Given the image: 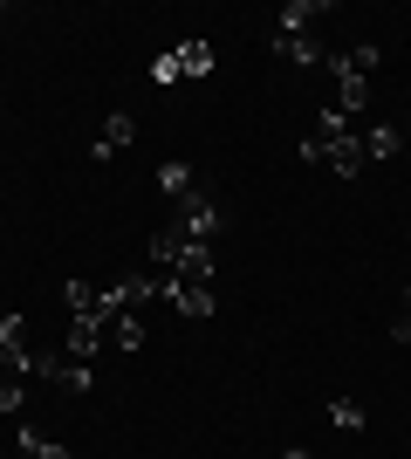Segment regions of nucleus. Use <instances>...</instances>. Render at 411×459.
<instances>
[{"mask_svg": "<svg viewBox=\"0 0 411 459\" xmlns=\"http://www.w3.org/2000/svg\"><path fill=\"white\" fill-rule=\"evenodd\" d=\"M28 377L41 384H62V391H97V364H76V357H28Z\"/></svg>", "mask_w": 411, "mask_h": 459, "instance_id": "obj_1", "label": "nucleus"}, {"mask_svg": "<svg viewBox=\"0 0 411 459\" xmlns=\"http://www.w3.org/2000/svg\"><path fill=\"white\" fill-rule=\"evenodd\" d=\"M219 220H227V212H219L213 199H206V192H185V199H178V220H172V227L185 233V240H213V233H219Z\"/></svg>", "mask_w": 411, "mask_h": 459, "instance_id": "obj_2", "label": "nucleus"}, {"mask_svg": "<svg viewBox=\"0 0 411 459\" xmlns=\"http://www.w3.org/2000/svg\"><path fill=\"white\" fill-rule=\"evenodd\" d=\"M309 144H315V137H309ZM315 152H322V165H330L336 178H356V172H364V137H356V131H343V137H322Z\"/></svg>", "mask_w": 411, "mask_h": 459, "instance_id": "obj_3", "label": "nucleus"}, {"mask_svg": "<svg viewBox=\"0 0 411 459\" xmlns=\"http://www.w3.org/2000/svg\"><path fill=\"white\" fill-rule=\"evenodd\" d=\"M172 281L178 288H213V247H206V240H185L178 261H172Z\"/></svg>", "mask_w": 411, "mask_h": 459, "instance_id": "obj_4", "label": "nucleus"}, {"mask_svg": "<svg viewBox=\"0 0 411 459\" xmlns=\"http://www.w3.org/2000/svg\"><path fill=\"white\" fill-rule=\"evenodd\" d=\"M97 350H103V323L97 316H69V357H76V364H97Z\"/></svg>", "mask_w": 411, "mask_h": 459, "instance_id": "obj_5", "label": "nucleus"}, {"mask_svg": "<svg viewBox=\"0 0 411 459\" xmlns=\"http://www.w3.org/2000/svg\"><path fill=\"white\" fill-rule=\"evenodd\" d=\"M131 137H137V124H131V117H103V137H97V165H110V158H124V152H131Z\"/></svg>", "mask_w": 411, "mask_h": 459, "instance_id": "obj_6", "label": "nucleus"}, {"mask_svg": "<svg viewBox=\"0 0 411 459\" xmlns=\"http://www.w3.org/2000/svg\"><path fill=\"white\" fill-rule=\"evenodd\" d=\"M172 308L185 316V323H213L219 295H213V288H178V281H172Z\"/></svg>", "mask_w": 411, "mask_h": 459, "instance_id": "obj_7", "label": "nucleus"}, {"mask_svg": "<svg viewBox=\"0 0 411 459\" xmlns=\"http://www.w3.org/2000/svg\"><path fill=\"white\" fill-rule=\"evenodd\" d=\"M315 21H322V7H315V0H288V7H281V21H274V35H309Z\"/></svg>", "mask_w": 411, "mask_h": 459, "instance_id": "obj_8", "label": "nucleus"}, {"mask_svg": "<svg viewBox=\"0 0 411 459\" xmlns=\"http://www.w3.org/2000/svg\"><path fill=\"white\" fill-rule=\"evenodd\" d=\"M158 192H165V199L199 192V186H193V165H185V158H165V165H158Z\"/></svg>", "mask_w": 411, "mask_h": 459, "instance_id": "obj_9", "label": "nucleus"}, {"mask_svg": "<svg viewBox=\"0 0 411 459\" xmlns=\"http://www.w3.org/2000/svg\"><path fill=\"white\" fill-rule=\"evenodd\" d=\"M274 56H281V62H302V69H315V62H322V41H309V35H274Z\"/></svg>", "mask_w": 411, "mask_h": 459, "instance_id": "obj_10", "label": "nucleus"}, {"mask_svg": "<svg viewBox=\"0 0 411 459\" xmlns=\"http://www.w3.org/2000/svg\"><path fill=\"white\" fill-rule=\"evenodd\" d=\"M110 336H117V350H144V316H137V308H117V316H110Z\"/></svg>", "mask_w": 411, "mask_h": 459, "instance_id": "obj_11", "label": "nucleus"}, {"mask_svg": "<svg viewBox=\"0 0 411 459\" xmlns=\"http://www.w3.org/2000/svg\"><path fill=\"white\" fill-rule=\"evenodd\" d=\"M398 144H405V131H391V124H377L371 137H364V158H377V165H391Z\"/></svg>", "mask_w": 411, "mask_h": 459, "instance_id": "obj_12", "label": "nucleus"}, {"mask_svg": "<svg viewBox=\"0 0 411 459\" xmlns=\"http://www.w3.org/2000/svg\"><path fill=\"white\" fill-rule=\"evenodd\" d=\"M172 56H178V69H185V76H213V48H206V41H178Z\"/></svg>", "mask_w": 411, "mask_h": 459, "instance_id": "obj_13", "label": "nucleus"}, {"mask_svg": "<svg viewBox=\"0 0 411 459\" xmlns=\"http://www.w3.org/2000/svg\"><path fill=\"white\" fill-rule=\"evenodd\" d=\"M364 103H371V82L364 76H336V110L350 117V110H364Z\"/></svg>", "mask_w": 411, "mask_h": 459, "instance_id": "obj_14", "label": "nucleus"}, {"mask_svg": "<svg viewBox=\"0 0 411 459\" xmlns=\"http://www.w3.org/2000/svg\"><path fill=\"white\" fill-rule=\"evenodd\" d=\"M330 419H336V432H364V404L336 398V404H330Z\"/></svg>", "mask_w": 411, "mask_h": 459, "instance_id": "obj_15", "label": "nucleus"}, {"mask_svg": "<svg viewBox=\"0 0 411 459\" xmlns=\"http://www.w3.org/2000/svg\"><path fill=\"white\" fill-rule=\"evenodd\" d=\"M21 446H28V459H69L56 439H41V432H21Z\"/></svg>", "mask_w": 411, "mask_h": 459, "instance_id": "obj_16", "label": "nucleus"}, {"mask_svg": "<svg viewBox=\"0 0 411 459\" xmlns=\"http://www.w3.org/2000/svg\"><path fill=\"white\" fill-rule=\"evenodd\" d=\"M28 357H35V350H14V343H0V377H7V370H14V377H28Z\"/></svg>", "mask_w": 411, "mask_h": 459, "instance_id": "obj_17", "label": "nucleus"}, {"mask_svg": "<svg viewBox=\"0 0 411 459\" xmlns=\"http://www.w3.org/2000/svg\"><path fill=\"white\" fill-rule=\"evenodd\" d=\"M151 82H165V90H172V82H185V69H178V56H158V62H151Z\"/></svg>", "mask_w": 411, "mask_h": 459, "instance_id": "obj_18", "label": "nucleus"}, {"mask_svg": "<svg viewBox=\"0 0 411 459\" xmlns=\"http://www.w3.org/2000/svg\"><path fill=\"white\" fill-rule=\"evenodd\" d=\"M0 343H28V316H0Z\"/></svg>", "mask_w": 411, "mask_h": 459, "instance_id": "obj_19", "label": "nucleus"}, {"mask_svg": "<svg viewBox=\"0 0 411 459\" xmlns=\"http://www.w3.org/2000/svg\"><path fill=\"white\" fill-rule=\"evenodd\" d=\"M322 137H343V110H322V117H315V144H322Z\"/></svg>", "mask_w": 411, "mask_h": 459, "instance_id": "obj_20", "label": "nucleus"}, {"mask_svg": "<svg viewBox=\"0 0 411 459\" xmlns=\"http://www.w3.org/2000/svg\"><path fill=\"white\" fill-rule=\"evenodd\" d=\"M14 404H21V377L7 370V377H0V411H14Z\"/></svg>", "mask_w": 411, "mask_h": 459, "instance_id": "obj_21", "label": "nucleus"}, {"mask_svg": "<svg viewBox=\"0 0 411 459\" xmlns=\"http://www.w3.org/2000/svg\"><path fill=\"white\" fill-rule=\"evenodd\" d=\"M391 336H398V343H411V316H391Z\"/></svg>", "mask_w": 411, "mask_h": 459, "instance_id": "obj_22", "label": "nucleus"}, {"mask_svg": "<svg viewBox=\"0 0 411 459\" xmlns=\"http://www.w3.org/2000/svg\"><path fill=\"white\" fill-rule=\"evenodd\" d=\"M281 459H309V453H302V446H295V453H281Z\"/></svg>", "mask_w": 411, "mask_h": 459, "instance_id": "obj_23", "label": "nucleus"}, {"mask_svg": "<svg viewBox=\"0 0 411 459\" xmlns=\"http://www.w3.org/2000/svg\"><path fill=\"white\" fill-rule=\"evenodd\" d=\"M405 316H411V288H405Z\"/></svg>", "mask_w": 411, "mask_h": 459, "instance_id": "obj_24", "label": "nucleus"}, {"mask_svg": "<svg viewBox=\"0 0 411 459\" xmlns=\"http://www.w3.org/2000/svg\"><path fill=\"white\" fill-rule=\"evenodd\" d=\"M0 14H7V7H0Z\"/></svg>", "mask_w": 411, "mask_h": 459, "instance_id": "obj_25", "label": "nucleus"}]
</instances>
